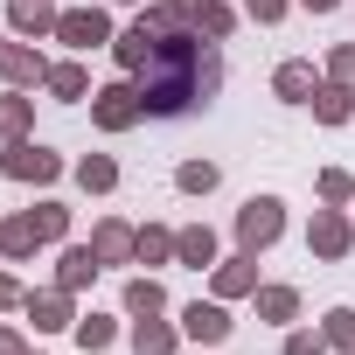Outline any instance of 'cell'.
Returning a JSON list of instances; mask_svg holds the SVG:
<instances>
[{
    "label": "cell",
    "instance_id": "277c9868",
    "mask_svg": "<svg viewBox=\"0 0 355 355\" xmlns=\"http://www.w3.org/2000/svg\"><path fill=\"white\" fill-rule=\"evenodd\" d=\"M56 42H70V49H105V42H112V15H105V0H84V8H70V15L56 21Z\"/></svg>",
    "mask_w": 355,
    "mask_h": 355
},
{
    "label": "cell",
    "instance_id": "d590c367",
    "mask_svg": "<svg viewBox=\"0 0 355 355\" xmlns=\"http://www.w3.org/2000/svg\"><path fill=\"white\" fill-rule=\"evenodd\" d=\"M0 355H28V341H21V334H15L8 320H0Z\"/></svg>",
    "mask_w": 355,
    "mask_h": 355
},
{
    "label": "cell",
    "instance_id": "1f68e13d",
    "mask_svg": "<svg viewBox=\"0 0 355 355\" xmlns=\"http://www.w3.org/2000/svg\"><path fill=\"white\" fill-rule=\"evenodd\" d=\"M327 84H348V91H355V42L327 56Z\"/></svg>",
    "mask_w": 355,
    "mask_h": 355
},
{
    "label": "cell",
    "instance_id": "e0dca14e",
    "mask_svg": "<svg viewBox=\"0 0 355 355\" xmlns=\"http://www.w3.org/2000/svg\"><path fill=\"white\" fill-rule=\"evenodd\" d=\"M272 91L286 98V105H313V63H279V77H272Z\"/></svg>",
    "mask_w": 355,
    "mask_h": 355
},
{
    "label": "cell",
    "instance_id": "d6a6232c",
    "mask_svg": "<svg viewBox=\"0 0 355 355\" xmlns=\"http://www.w3.org/2000/svg\"><path fill=\"white\" fill-rule=\"evenodd\" d=\"M244 15H251V21H265V28H272V21H286V0H244Z\"/></svg>",
    "mask_w": 355,
    "mask_h": 355
},
{
    "label": "cell",
    "instance_id": "8fae6325",
    "mask_svg": "<svg viewBox=\"0 0 355 355\" xmlns=\"http://www.w3.org/2000/svg\"><path fill=\"white\" fill-rule=\"evenodd\" d=\"M174 258H182L189 272H216V230H209V223L174 230Z\"/></svg>",
    "mask_w": 355,
    "mask_h": 355
},
{
    "label": "cell",
    "instance_id": "4fadbf2b",
    "mask_svg": "<svg viewBox=\"0 0 355 355\" xmlns=\"http://www.w3.org/2000/svg\"><path fill=\"white\" fill-rule=\"evenodd\" d=\"M91 251H98L105 265H132V258H139V230H125V223H98V230H91Z\"/></svg>",
    "mask_w": 355,
    "mask_h": 355
},
{
    "label": "cell",
    "instance_id": "52a82bcc",
    "mask_svg": "<svg viewBox=\"0 0 355 355\" xmlns=\"http://www.w3.org/2000/svg\"><path fill=\"white\" fill-rule=\"evenodd\" d=\"M77 293H63V286H49V293H28V320H35V334H63V327H77V306H70Z\"/></svg>",
    "mask_w": 355,
    "mask_h": 355
},
{
    "label": "cell",
    "instance_id": "4dcf8cb0",
    "mask_svg": "<svg viewBox=\"0 0 355 355\" xmlns=\"http://www.w3.org/2000/svg\"><path fill=\"white\" fill-rule=\"evenodd\" d=\"M320 334H327V348H355V306H334Z\"/></svg>",
    "mask_w": 355,
    "mask_h": 355
},
{
    "label": "cell",
    "instance_id": "44dd1931",
    "mask_svg": "<svg viewBox=\"0 0 355 355\" xmlns=\"http://www.w3.org/2000/svg\"><path fill=\"white\" fill-rule=\"evenodd\" d=\"M77 189H84V196H112V189H119V167H112L105 153H84V160H77Z\"/></svg>",
    "mask_w": 355,
    "mask_h": 355
},
{
    "label": "cell",
    "instance_id": "cb8c5ba5",
    "mask_svg": "<svg viewBox=\"0 0 355 355\" xmlns=\"http://www.w3.org/2000/svg\"><path fill=\"white\" fill-rule=\"evenodd\" d=\"M125 313H167V293H160V279H125Z\"/></svg>",
    "mask_w": 355,
    "mask_h": 355
},
{
    "label": "cell",
    "instance_id": "603a6c76",
    "mask_svg": "<svg viewBox=\"0 0 355 355\" xmlns=\"http://www.w3.org/2000/svg\"><path fill=\"white\" fill-rule=\"evenodd\" d=\"M70 334H77V348H84V355H98V348H112V341H119V320H105V313H77V327H70Z\"/></svg>",
    "mask_w": 355,
    "mask_h": 355
},
{
    "label": "cell",
    "instance_id": "f546056e",
    "mask_svg": "<svg viewBox=\"0 0 355 355\" xmlns=\"http://www.w3.org/2000/svg\"><path fill=\"white\" fill-rule=\"evenodd\" d=\"M0 251H8V258H28V251H35V230H28V216H8V223H0Z\"/></svg>",
    "mask_w": 355,
    "mask_h": 355
},
{
    "label": "cell",
    "instance_id": "3957f363",
    "mask_svg": "<svg viewBox=\"0 0 355 355\" xmlns=\"http://www.w3.org/2000/svg\"><path fill=\"white\" fill-rule=\"evenodd\" d=\"M91 119L105 125V132H125V125H139L146 119V105H139V84H105V91H91Z\"/></svg>",
    "mask_w": 355,
    "mask_h": 355
},
{
    "label": "cell",
    "instance_id": "7402d4cb",
    "mask_svg": "<svg viewBox=\"0 0 355 355\" xmlns=\"http://www.w3.org/2000/svg\"><path fill=\"white\" fill-rule=\"evenodd\" d=\"M251 300H258V320H272V327L300 313V293H293V286H258Z\"/></svg>",
    "mask_w": 355,
    "mask_h": 355
},
{
    "label": "cell",
    "instance_id": "d6986e66",
    "mask_svg": "<svg viewBox=\"0 0 355 355\" xmlns=\"http://www.w3.org/2000/svg\"><path fill=\"white\" fill-rule=\"evenodd\" d=\"M49 91H56L63 105H84V98H91V70H84V63H49Z\"/></svg>",
    "mask_w": 355,
    "mask_h": 355
},
{
    "label": "cell",
    "instance_id": "30bf717a",
    "mask_svg": "<svg viewBox=\"0 0 355 355\" xmlns=\"http://www.w3.org/2000/svg\"><path fill=\"white\" fill-rule=\"evenodd\" d=\"M0 77H8L15 91H21V84H49V63H42V49H28V42H0Z\"/></svg>",
    "mask_w": 355,
    "mask_h": 355
},
{
    "label": "cell",
    "instance_id": "836d02e7",
    "mask_svg": "<svg viewBox=\"0 0 355 355\" xmlns=\"http://www.w3.org/2000/svg\"><path fill=\"white\" fill-rule=\"evenodd\" d=\"M286 355H327V334H286Z\"/></svg>",
    "mask_w": 355,
    "mask_h": 355
},
{
    "label": "cell",
    "instance_id": "9a60e30c",
    "mask_svg": "<svg viewBox=\"0 0 355 355\" xmlns=\"http://www.w3.org/2000/svg\"><path fill=\"white\" fill-rule=\"evenodd\" d=\"M8 21H15V35H56V8H49V0H15V8H8Z\"/></svg>",
    "mask_w": 355,
    "mask_h": 355
},
{
    "label": "cell",
    "instance_id": "83f0119b",
    "mask_svg": "<svg viewBox=\"0 0 355 355\" xmlns=\"http://www.w3.org/2000/svg\"><path fill=\"white\" fill-rule=\"evenodd\" d=\"M167 258H174V230L146 223V230H139V265H167Z\"/></svg>",
    "mask_w": 355,
    "mask_h": 355
},
{
    "label": "cell",
    "instance_id": "484cf974",
    "mask_svg": "<svg viewBox=\"0 0 355 355\" xmlns=\"http://www.w3.org/2000/svg\"><path fill=\"white\" fill-rule=\"evenodd\" d=\"M189 28H196V35H202V42H223V35H230V28H237V8H223V0H209V8H202V15H196V21H189Z\"/></svg>",
    "mask_w": 355,
    "mask_h": 355
},
{
    "label": "cell",
    "instance_id": "74e56055",
    "mask_svg": "<svg viewBox=\"0 0 355 355\" xmlns=\"http://www.w3.org/2000/svg\"><path fill=\"white\" fill-rule=\"evenodd\" d=\"M300 8H313V15H334V8H341V0H300Z\"/></svg>",
    "mask_w": 355,
    "mask_h": 355
},
{
    "label": "cell",
    "instance_id": "9c48e42d",
    "mask_svg": "<svg viewBox=\"0 0 355 355\" xmlns=\"http://www.w3.org/2000/svg\"><path fill=\"white\" fill-rule=\"evenodd\" d=\"M153 49H160V28H153V21H146V15H139V21H132V28H125V35H112V56H119V63H125V70H132V77H139V70H146V63H153Z\"/></svg>",
    "mask_w": 355,
    "mask_h": 355
},
{
    "label": "cell",
    "instance_id": "7a4b0ae2",
    "mask_svg": "<svg viewBox=\"0 0 355 355\" xmlns=\"http://www.w3.org/2000/svg\"><path fill=\"white\" fill-rule=\"evenodd\" d=\"M279 230H286V202L279 196H251L244 209H237V244L258 258V251H272L279 244Z\"/></svg>",
    "mask_w": 355,
    "mask_h": 355
},
{
    "label": "cell",
    "instance_id": "8992f818",
    "mask_svg": "<svg viewBox=\"0 0 355 355\" xmlns=\"http://www.w3.org/2000/svg\"><path fill=\"white\" fill-rule=\"evenodd\" d=\"M348 244H355V223H348L341 209H313L306 251H313V258H348Z\"/></svg>",
    "mask_w": 355,
    "mask_h": 355
},
{
    "label": "cell",
    "instance_id": "7c38bea8",
    "mask_svg": "<svg viewBox=\"0 0 355 355\" xmlns=\"http://www.w3.org/2000/svg\"><path fill=\"white\" fill-rule=\"evenodd\" d=\"M251 293H258V258H251V251L223 258V265H216V300H251Z\"/></svg>",
    "mask_w": 355,
    "mask_h": 355
},
{
    "label": "cell",
    "instance_id": "ac0fdd59",
    "mask_svg": "<svg viewBox=\"0 0 355 355\" xmlns=\"http://www.w3.org/2000/svg\"><path fill=\"white\" fill-rule=\"evenodd\" d=\"M313 119H320V125H348V119H355V91H348V84H320V91H313Z\"/></svg>",
    "mask_w": 355,
    "mask_h": 355
},
{
    "label": "cell",
    "instance_id": "5bb4252c",
    "mask_svg": "<svg viewBox=\"0 0 355 355\" xmlns=\"http://www.w3.org/2000/svg\"><path fill=\"white\" fill-rule=\"evenodd\" d=\"M98 272H105V258H98L91 244H70V251H63V265H56V286H63V293H84Z\"/></svg>",
    "mask_w": 355,
    "mask_h": 355
},
{
    "label": "cell",
    "instance_id": "e575fe53",
    "mask_svg": "<svg viewBox=\"0 0 355 355\" xmlns=\"http://www.w3.org/2000/svg\"><path fill=\"white\" fill-rule=\"evenodd\" d=\"M15 306H28V293H21V279L0 272V313H15Z\"/></svg>",
    "mask_w": 355,
    "mask_h": 355
},
{
    "label": "cell",
    "instance_id": "5b68a950",
    "mask_svg": "<svg viewBox=\"0 0 355 355\" xmlns=\"http://www.w3.org/2000/svg\"><path fill=\"white\" fill-rule=\"evenodd\" d=\"M0 167H8L15 174V182H56V174H63V153H49V146H35V139H8V160H0Z\"/></svg>",
    "mask_w": 355,
    "mask_h": 355
},
{
    "label": "cell",
    "instance_id": "f35d334b",
    "mask_svg": "<svg viewBox=\"0 0 355 355\" xmlns=\"http://www.w3.org/2000/svg\"><path fill=\"white\" fill-rule=\"evenodd\" d=\"M28 355H35V348H28Z\"/></svg>",
    "mask_w": 355,
    "mask_h": 355
},
{
    "label": "cell",
    "instance_id": "ba28073f",
    "mask_svg": "<svg viewBox=\"0 0 355 355\" xmlns=\"http://www.w3.org/2000/svg\"><path fill=\"white\" fill-rule=\"evenodd\" d=\"M230 327H237V320L223 313V300H196V306H182V334H189V341H202V348H216Z\"/></svg>",
    "mask_w": 355,
    "mask_h": 355
},
{
    "label": "cell",
    "instance_id": "2e32d148",
    "mask_svg": "<svg viewBox=\"0 0 355 355\" xmlns=\"http://www.w3.org/2000/svg\"><path fill=\"white\" fill-rule=\"evenodd\" d=\"M174 341H182V334H174L160 313H146V320H132V355H174Z\"/></svg>",
    "mask_w": 355,
    "mask_h": 355
},
{
    "label": "cell",
    "instance_id": "6da1fadb",
    "mask_svg": "<svg viewBox=\"0 0 355 355\" xmlns=\"http://www.w3.org/2000/svg\"><path fill=\"white\" fill-rule=\"evenodd\" d=\"M216 84H223V70H216V56H202V35L196 28H167L153 63L139 70V105L153 119H174V112L202 105Z\"/></svg>",
    "mask_w": 355,
    "mask_h": 355
},
{
    "label": "cell",
    "instance_id": "d4e9b609",
    "mask_svg": "<svg viewBox=\"0 0 355 355\" xmlns=\"http://www.w3.org/2000/svg\"><path fill=\"white\" fill-rule=\"evenodd\" d=\"M28 125H35V105H28L21 91H8V98H0V132H8V139H28Z\"/></svg>",
    "mask_w": 355,
    "mask_h": 355
},
{
    "label": "cell",
    "instance_id": "f1b7e54d",
    "mask_svg": "<svg viewBox=\"0 0 355 355\" xmlns=\"http://www.w3.org/2000/svg\"><path fill=\"white\" fill-rule=\"evenodd\" d=\"M313 189H320V202H327V209H341V202H355V182H348V167H327V174H320Z\"/></svg>",
    "mask_w": 355,
    "mask_h": 355
},
{
    "label": "cell",
    "instance_id": "4316f807",
    "mask_svg": "<svg viewBox=\"0 0 355 355\" xmlns=\"http://www.w3.org/2000/svg\"><path fill=\"white\" fill-rule=\"evenodd\" d=\"M174 182H182V196H209L223 174H216V160H182V174H174Z\"/></svg>",
    "mask_w": 355,
    "mask_h": 355
},
{
    "label": "cell",
    "instance_id": "8d00e7d4",
    "mask_svg": "<svg viewBox=\"0 0 355 355\" xmlns=\"http://www.w3.org/2000/svg\"><path fill=\"white\" fill-rule=\"evenodd\" d=\"M174 8H182V21H196V15L209 8V0H174Z\"/></svg>",
    "mask_w": 355,
    "mask_h": 355
},
{
    "label": "cell",
    "instance_id": "ffe728a7",
    "mask_svg": "<svg viewBox=\"0 0 355 355\" xmlns=\"http://www.w3.org/2000/svg\"><path fill=\"white\" fill-rule=\"evenodd\" d=\"M28 230H35V244H63L70 237V209L63 202H35L28 209Z\"/></svg>",
    "mask_w": 355,
    "mask_h": 355
}]
</instances>
